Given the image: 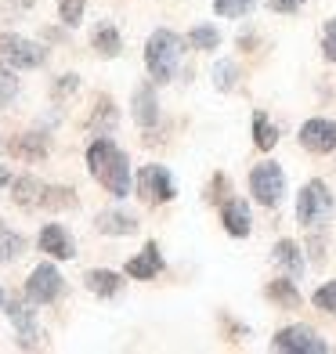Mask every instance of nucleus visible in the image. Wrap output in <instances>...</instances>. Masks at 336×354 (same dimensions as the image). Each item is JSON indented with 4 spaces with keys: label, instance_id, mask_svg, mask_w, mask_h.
I'll return each instance as SVG.
<instances>
[{
    "label": "nucleus",
    "instance_id": "obj_11",
    "mask_svg": "<svg viewBox=\"0 0 336 354\" xmlns=\"http://www.w3.org/2000/svg\"><path fill=\"white\" fill-rule=\"evenodd\" d=\"M40 250L55 261H73L76 257V246H73V235L62 228V224H44L40 232Z\"/></svg>",
    "mask_w": 336,
    "mask_h": 354
},
{
    "label": "nucleus",
    "instance_id": "obj_20",
    "mask_svg": "<svg viewBox=\"0 0 336 354\" xmlns=\"http://www.w3.org/2000/svg\"><path fill=\"white\" fill-rule=\"evenodd\" d=\"M275 264H282L293 279L304 271V257H300V246L293 243V239H282V243L275 246Z\"/></svg>",
    "mask_w": 336,
    "mask_h": 354
},
{
    "label": "nucleus",
    "instance_id": "obj_6",
    "mask_svg": "<svg viewBox=\"0 0 336 354\" xmlns=\"http://www.w3.org/2000/svg\"><path fill=\"white\" fill-rule=\"evenodd\" d=\"M275 351H286V354H326V340L318 336L315 329L308 326H286L275 333V340H271Z\"/></svg>",
    "mask_w": 336,
    "mask_h": 354
},
{
    "label": "nucleus",
    "instance_id": "obj_19",
    "mask_svg": "<svg viewBox=\"0 0 336 354\" xmlns=\"http://www.w3.org/2000/svg\"><path fill=\"white\" fill-rule=\"evenodd\" d=\"M11 152L19 156V159H29V163H37V159L47 156V141H44V134H22L19 141L11 145Z\"/></svg>",
    "mask_w": 336,
    "mask_h": 354
},
{
    "label": "nucleus",
    "instance_id": "obj_18",
    "mask_svg": "<svg viewBox=\"0 0 336 354\" xmlns=\"http://www.w3.org/2000/svg\"><path fill=\"white\" fill-rule=\"evenodd\" d=\"M87 289L94 297H116L123 289V279L116 275V271H87Z\"/></svg>",
    "mask_w": 336,
    "mask_h": 354
},
{
    "label": "nucleus",
    "instance_id": "obj_4",
    "mask_svg": "<svg viewBox=\"0 0 336 354\" xmlns=\"http://www.w3.org/2000/svg\"><path fill=\"white\" fill-rule=\"evenodd\" d=\"M329 214H333V196H329L326 181H308L297 199V221L304 228H315V224L329 221Z\"/></svg>",
    "mask_w": 336,
    "mask_h": 354
},
{
    "label": "nucleus",
    "instance_id": "obj_36",
    "mask_svg": "<svg viewBox=\"0 0 336 354\" xmlns=\"http://www.w3.org/2000/svg\"><path fill=\"white\" fill-rule=\"evenodd\" d=\"M0 304H4V289H0Z\"/></svg>",
    "mask_w": 336,
    "mask_h": 354
},
{
    "label": "nucleus",
    "instance_id": "obj_3",
    "mask_svg": "<svg viewBox=\"0 0 336 354\" xmlns=\"http://www.w3.org/2000/svg\"><path fill=\"white\" fill-rule=\"evenodd\" d=\"M44 62H47V51L37 40H26L19 33H0V66L22 73V69H40Z\"/></svg>",
    "mask_w": 336,
    "mask_h": 354
},
{
    "label": "nucleus",
    "instance_id": "obj_10",
    "mask_svg": "<svg viewBox=\"0 0 336 354\" xmlns=\"http://www.w3.org/2000/svg\"><path fill=\"white\" fill-rule=\"evenodd\" d=\"M300 145L308 152H333L336 149V120H308L300 127Z\"/></svg>",
    "mask_w": 336,
    "mask_h": 354
},
{
    "label": "nucleus",
    "instance_id": "obj_2",
    "mask_svg": "<svg viewBox=\"0 0 336 354\" xmlns=\"http://www.w3.org/2000/svg\"><path fill=\"white\" fill-rule=\"evenodd\" d=\"M181 51H185V40L174 33V29H156L145 44V66H149V76L156 84H167L174 80L181 66Z\"/></svg>",
    "mask_w": 336,
    "mask_h": 354
},
{
    "label": "nucleus",
    "instance_id": "obj_21",
    "mask_svg": "<svg viewBox=\"0 0 336 354\" xmlns=\"http://www.w3.org/2000/svg\"><path fill=\"white\" fill-rule=\"evenodd\" d=\"M22 250H26V239L19 232H11L8 224H0V261H4V264L19 261Z\"/></svg>",
    "mask_w": 336,
    "mask_h": 354
},
{
    "label": "nucleus",
    "instance_id": "obj_28",
    "mask_svg": "<svg viewBox=\"0 0 336 354\" xmlns=\"http://www.w3.org/2000/svg\"><path fill=\"white\" fill-rule=\"evenodd\" d=\"M84 4L87 0H58V15L66 26H80V19H84Z\"/></svg>",
    "mask_w": 336,
    "mask_h": 354
},
{
    "label": "nucleus",
    "instance_id": "obj_37",
    "mask_svg": "<svg viewBox=\"0 0 336 354\" xmlns=\"http://www.w3.org/2000/svg\"><path fill=\"white\" fill-rule=\"evenodd\" d=\"M0 149H4V141H0Z\"/></svg>",
    "mask_w": 336,
    "mask_h": 354
},
{
    "label": "nucleus",
    "instance_id": "obj_31",
    "mask_svg": "<svg viewBox=\"0 0 336 354\" xmlns=\"http://www.w3.org/2000/svg\"><path fill=\"white\" fill-rule=\"evenodd\" d=\"M214 80H217L221 91H232L235 87V66H232V62H221V66L214 69Z\"/></svg>",
    "mask_w": 336,
    "mask_h": 354
},
{
    "label": "nucleus",
    "instance_id": "obj_14",
    "mask_svg": "<svg viewBox=\"0 0 336 354\" xmlns=\"http://www.w3.org/2000/svg\"><path fill=\"white\" fill-rule=\"evenodd\" d=\"M134 120H138L141 127H152V123L159 120V102H156L152 84H141V87L134 91Z\"/></svg>",
    "mask_w": 336,
    "mask_h": 354
},
{
    "label": "nucleus",
    "instance_id": "obj_30",
    "mask_svg": "<svg viewBox=\"0 0 336 354\" xmlns=\"http://www.w3.org/2000/svg\"><path fill=\"white\" fill-rule=\"evenodd\" d=\"M315 308L336 315V282H326L322 289H318V293H315Z\"/></svg>",
    "mask_w": 336,
    "mask_h": 354
},
{
    "label": "nucleus",
    "instance_id": "obj_26",
    "mask_svg": "<svg viewBox=\"0 0 336 354\" xmlns=\"http://www.w3.org/2000/svg\"><path fill=\"white\" fill-rule=\"evenodd\" d=\"M15 98H19V76H15V69L0 66V109L11 105Z\"/></svg>",
    "mask_w": 336,
    "mask_h": 354
},
{
    "label": "nucleus",
    "instance_id": "obj_24",
    "mask_svg": "<svg viewBox=\"0 0 336 354\" xmlns=\"http://www.w3.org/2000/svg\"><path fill=\"white\" fill-rule=\"evenodd\" d=\"M47 210H66V206H76V196L73 188H44V203Z\"/></svg>",
    "mask_w": 336,
    "mask_h": 354
},
{
    "label": "nucleus",
    "instance_id": "obj_1",
    "mask_svg": "<svg viewBox=\"0 0 336 354\" xmlns=\"http://www.w3.org/2000/svg\"><path fill=\"white\" fill-rule=\"evenodd\" d=\"M87 167L91 177L98 181L109 196L123 199L131 192V159L123 156V149L109 138H94L91 149H87Z\"/></svg>",
    "mask_w": 336,
    "mask_h": 354
},
{
    "label": "nucleus",
    "instance_id": "obj_35",
    "mask_svg": "<svg viewBox=\"0 0 336 354\" xmlns=\"http://www.w3.org/2000/svg\"><path fill=\"white\" fill-rule=\"evenodd\" d=\"M8 181H11V170H8V167H4V163H0V188H4V185H8Z\"/></svg>",
    "mask_w": 336,
    "mask_h": 354
},
{
    "label": "nucleus",
    "instance_id": "obj_8",
    "mask_svg": "<svg viewBox=\"0 0 336 354\" xmlns=\"http://www.w3.org/2000/svg\"><path fill=\"white\" fill-rule=\"evenodd\" d=\"M62 286L66 282H62V271L55 264H37L26 282V297L33 304H55L62 297Z\"/></svg>",
    "mask_w": 336,
    "mask_h": 354
},
{
    "label": "nucleus",
    "instance_id": "obj_32",
    "mask_svg": "<svg viewBox=\"0 0 336 354\" xmlns=\"http://www.w3.org/2000/svg\"><path fill=\"white\" fill-rule=\"evenodd\" d=\"M322 51L329 62H336V19L326 22V33H322Z\"/></svg>",
    "mask_w": 336,
    "mask_h": 354
},
{
    "label": "nucleus",
    "instance_id": "obj_23",
    "mask_svg": "<svg viewBox=\"0 0 336 354\" xmlns=\"http://www.w3.org/2000/svg\"><path fill=\"white\" fill-rule=\"evenodd\" d=\"M188 44L196 47V51H214V47H221V33L214 26H196L188 33Z\"/></svg>",
    "mask_w": 336,
    "mask_h": 354
},
{
    "label": "nucleus",
    "instance_id": "obj_15",
    "mask_svg": "<svg viewBox=\"0 0 336 354\" xmlns=\"http://www.w3.org/2000/svg\"><path fill=\"white\" fill-rule=\"evenodd\" d=\"M94 224H98L102 235H134L138 232V217L123 214V210H105V214H98Z\"/></svg>",
    "mask_w": 336,
    "mask_h": 354
},
{
    "label": "nucleus",
    "instance_id": "obj_27",
    "mask_svg": "<svg viewBox=\"0 0 336 354\" xmlns=\"http://www.w3.org/2000/svg\"><path fill=\"white\" fill-rule=\"evenodd\" d=\"M268 297L279 300V304H286V308H297V304H300L293 282H271V286H268Z\"/></svg>",
    "mask_w": 336,
    "mask_h": 354
},
{
    "label": "nucleus",
    "instance_id": "obj_5",
    "mask_svg": "<svg viewBox=\"0 0 336 354\" xmlns=\"http://www.w3.org/2000/svg\"><path fill=\"white\" fill-rule=\"evenodd\" d=\"M138 196L145 203H170L174 196H178V185H174L167 167L149 163V167L138 170Z\"/></svg>",
    "mask_w": 336,
    "mask_h": 354
},
{
    "label": "nucleus",
    "instance_id": "obj_29",
    "mask_svg": "<svg viewBox=\"0 0 336 354\" xmlns=\"http://www.w3.org/2000/svg\"><path fill=\"white\" fill-rule=\"evenodd\" d=\"M112 127L116 123V105H112V98H98V105H94V116H91V127Z\"/></svg>",
    "mask_w": 336,
    "mask_h": 354
},
{
    "label": "nucleus",
    "instance_id": "obj_13",
    "mask_svg": "<svg viewBox=\"0 0 336 354\" xmlns=\"http://www.w3.org/2000/svg\"><path fill=\"white\" fill-rule=\"evenodd\" d=\"M221 221H224V228H228L235 239H243V235H250V206L243 203V199H228L224 203V210H221Z\"/></svg>",
    "mask_w": 336,
    "mask_h": 354
},
{
    "label": "nucleus",
    "instance_id": "obj_12",
    "mask_svg": "<svg viewBox=\"0 0 336 354\" xmlns=\"http://www.w3.org/2000/svg\"><path fill=\"white\" fill-rule=\"evenodd\" d=\"M159 271H163V253H159L156 243H145V250L127 261V275H131V279H141V282H145V279H156Z\"/></svg>",
    "mask_w": 336,
    "mask_h": 354
},
{
    "label": "nucleus",
    "instance_id": "obj_34",
    "mask_svg": "<svg viewBox=\"0 0 336 354\" xmlns=\"http://www.w3.org/2000/svg\"><path fill=\"white\" fill-rule=\"evenodd\" d=\"M76 91V76L69 73V76H62V84H58V94H73Z\"/></svg>",
    "mask_w": 336,
    "mask_h": 354
},
{
    "label": "nucleus",
    "instance_id": "obj_7",
    "mask_svg": "<svg viewBox=\"0 0 336 354\" xmlns=\"http://www.w3.org/2000/svg\"><path fill=\"white\" fill-rule=\"evenodd\" d=\"M250 188L264 206H275L286 192V177H282V167L279 163H257L250 170Z\"/></svg>",
    "mask_w": 336,
    "mask_h": 354
},
{
    "label": "nucleus",
    "instance_id": "obj_16",
    "mask_svg": "<svg viewBox=\"0 0 336 354\" xmlns=\"http://www.w3.org/2000/svg\"><path fill=\"white\" fill-rule=\"evenodd\" d=\"M44 188L47 185H40L37 177H19V181H11V196H15V203H19V206L33 210V206L44 203Z\"/></svg>",
    "mask_w": 336,
    "mask_h": 354
},
{
    "label": "nucleus",
    "instance_id": "obj_33",
    "mask_svg": "<svg viewBox=\"0 0 336 354\" xmlns=\"http://www.w3.org/2000/svg\"><path fill=\"white\" fill-rule=\"evenodd\" d=\"M304 0H271V11H297Z\"/></svg>",
    "mask_w": 336,
    "mask_h": 354
},
{
    "label": "nucleus",
    "instance_id": "obj_9",
    "mask_svg": "<svg viewBox=\"0 0 336 354\" xmlns=\"http://www.w3.org/2000/svg\"><path fill=\"white\" fill-rule=\"evenodd\" d=\"M8 318L15 333H19V347L37 351L40 347V329H37V315H33V300H8Z\"/></svg>",
    "mask_w": 336,
    "mask_h": 354
},
{
    "label": "nucleus",
    "instance_id": "obj_25",
    "mask_svg": "<svg viewBox=\"0 0 336 354\" xmlns=\"http://www.w3.org/2000/svg\"><path fill=\"white\" fill-rule=\"evenodd\" d=\"M257 0H214V11L224 15V19H243V15L253 11Z\"/></svg>",
    "mask_w": 336,
    "mask_h": 354
},
{
    "label": "nucleus",
    "instance_id": "obj_22",
    "mask_svg": "<svg viewBox=\"0 0 336 354\" xmlns=\"http://www.w3.org/2000/svg\"><path fill=\"white\" fill-rule=\"evenodd\" d=\"M275 141H279V131L268 123L264 112H257V116H253V145H257L261 152H268V149H275Z\"/></svg>",
    "mask_w": 336,
    "mask_h": 354
},
{
    "label": "nucleus",
    "instance_id": "obj_17",
    "mask_svg": "<svg viewBox=\"0 0 336 354\" xmlns=\"http://www.w3.org/2000/svg\"><path fill=\"white\" fill-rule=\"evenodd\" d=\"M91 44H94V51H98L102 58H116L123 51V40H120V33H116V26H112V22H102L98 29H94Z\"/></svg>",
    "mask_w": 336,
    "mask_h": 354
}]
</instances>
